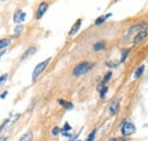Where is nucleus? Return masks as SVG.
Here are the masks:
<instances>
[{"mask_svg":"<svg viewBox=\"0 0 148 141\" xmlns=\"http://www.w3.org/2000/svg\"><path fill=\"white\" fill-rule=\"evenodd\" d=\"M50 60H51V58L49 57V58L45 59L43 62L39 63L37 66L34 67V70H33V73H32V81H33V82H36L38 79H39V76H40V75L43 73V70L47 68V66L49 65Z\"/></svg>","mask_w":148,"mask_h":141,"instance_id":"1","label":"nucleus"},{"mask_svg":"<svg viewBox=\"0 0 148 141\" xmlns=\"http://www.w3.org/2000/svg\"><path fill=\"white\" fill-rule=\"evenodd\" d=\"M91 67H92V64L91 63H89V62H82V63L77 64L74 67L72 73H73L74 76H81V75L88 73L89 70H91Z\"/></svg>","mask_w":148,"mask_h":141,"instance_id":"2","label":"nucleus"},{"mask_svg":"<svg viewBox=\"0 0 148 141\" xmlns=\"http://www.w3.org/2000/svg\"><path fill=\"white\" fill-rule=\"evenodd\" d=\"M136 132V125L131 121H124L121 125V134L123 137H129Z\"/></svg>","mask_w":148,"mask_h":141,"instance_id":"3","label":"nucleus"},{"mask_svg":"<svg viewBox=\"0 0 148 141\" xmlns=\"http://www.w3.org/2000/svg\"><path fill=\"white\" fill-rule=\"evenodd\" d=\"M147 34H148V23L144 25V27L140 30V32H139L138 34L134 35V38H133V44L140 43V42L147 36Z\"/></svg>","mask_w":148,"mask_h":141,"instance_id":"4","label":"nucleus"},{"mask_svg":"<svg viewBox=\"0 0 148 141\" xmlns=\"http://www.w3.org/2000/svg\"><path fill=\"white\" fill-rule=\"evenodd\" d=\"M48 8H49V3L48 2H45V1L40 2L39 6H38L37 10H36V19H40V18L42 17L46 14Z\"/></svg>","mask_w":148,"mask_h":141,"instance_id":"5","label":"nucleus"},{"mask_svg":"<svg viewBox=\"0 0 148 141\" xmlns=\"http://www.w3.org/2000/svg\"><path fill=\"white\" fill-rule=\"evenodd\" d=\"M25 18H26V13L25 12H23L22 9H17L16 12H15V14H14V22L15 23H23L24 21H25Z\"/></svg>","mask_w":148,"mask_h":141,"instance_id":"6","label":"nucleus"},{"mask_svg":"<svg viewBox=\"0 0 148 141\" xmlns=\"http://www.w3.org/2000/svg\"><path fill=\"white\" fill-rule=\"evenodd\" d=\"M108 109H110V114L111 115H115L119 112V109H120V100L119 99L113 100L111 103V105H110V107H108Z\"/></svg>","mask_w":148,"mask_h":141,"instance_id":"7","label":"nucleus"},{"mask_svg":"<svg viewBox=\"0 0 148 141\" xmlns=\"http://www.w3.org/2000/svg\"><path fill=\"white\" fill-rule=\"evenodd\" d=\"M81 24H82V19L80 18V19H77V21H76V22L73 24V26H72L71 31L69 32V36H73V35L76 34V33L79 32L80 27H81Z\"/></svg>","mask_w":148,"mask_h":141,"instance_id":"8","label":"nucleus"},{"mask_svg":"<svg viewBox=\"0 0 148 141\" xmlns=\"http://www.w3.org/2000/svg\"><path fill=\"white\" fill-rule=\"evenodd\" d=\"M36 53H37V47H30V48H27V49L24 51V53L22 55L21 60H24V59H26V58L31 57L32 55H34Z\"/></svg>","mask_w":148,"mask_h":141,"instance_id":"9","label":"nucleus"},{"mask_svg":"<svg viewBox=\"0 0 148 141\" xmlns=\"http://www.w3.org/2000/svg\"><path fill=\"white\" fill-rule=\"evenodd\" d=\"M97 91L99 92V94H100V98H104L105 96H106V93H107V91H108V88H107V86L106 84H104L103 82L97 87Z\"/></svg>","mask_w":148,"mask_h":141,"instance_id":"10","label":"nucleus"},{"mask_svg":"<svg viewBox=\"0 0 148 141\" xmlns=\"http://www.w3.org/2000/svg\"><path fill=\"white\" fill-rule=\"evenodd\" d=\"M9 44H10V39H8V38L1 39V40H0V51L5 50Z\"/></svg>","mask_w":148,"mask_h":141,"instance_id":"11","label":"nucleus"},{"mask_svg":"<svg viewBox=\"0 0 148 141\" xmlns=\"http://www.w3.org/2000/svg\"><path fill=\"white\" fill-rule=\"evenodd\" d=\"M144 72H145V65H141V66H139L137 70H134V74H133V79H139L143 74H144Z\"/></svg>","mask_w":148,"mask_h":141,"instance_id":"12","label":"nucleus"},{"mask_svg":"<svg viewBox=\"0 0 148 141\" xmlns=\"http://www.w3.org/2000/svg\"><path fill=\"white\" fill-rule=\"evenodd\" d=\"M58 104L60 106H63L65 109H67V110H70V109H72L73 108V104L72 103H69V101H65L64 99H58Z\"/></svg>","mask_w":148,"mask_h":141,"instance_id":"13","label":"nucleus"},{"mask_svg":"<svg viewBox=\"0 0 148 141\" xmlns=\"http://www.w3.org/2000/svg\"><path fill=\"white\" fill-rule=\"evenodd\" d=\"M111 16H112L111 13H108V14H106V15H103V16L98 17L96 21H95V24H96V25H100V24H103V23H104V22H105L107 18L111 17Z\"/></svg>","mask_w":148,"mask_h":141,"instance_id":"14","label":"nucleus"},{"mask_svg":"<svg viewBox=\"0 0 148 141\" xmlns=\"http://www.w3.org/2000/svg\"><path fill=\"white\" fill-rule=\"evenodd\" d=\"M105 44H106L105 41H98V42H96L93 44V50L95 51H99V50H101V49L105 48Z\"/></svg>","mask_w":148,"mask_h":141,"instance_id":"15","label":"nucleus"},{"mask_svg":"<svg viewBox=\"0 0 148 141\" xmlns=\"http://www.w3.org/2000/svg\"><path fill=\"white\" fill-rule=\"evenodd\" d=\"M130 48H127V49H124L122 53H121V59H120V63H124L125 62V59L128 58V55L130 53Z\"/></svg>","mask_w":148,"mask_h":141,"instance_id":"16","label":"nucleus"},{"mask_svg":"<svg viewBox=\"0 0 148 141\" xmlns=\"http://www.w3.org/2000/svg\"><path fill=\"white\" fill-rule=\"evenodd\" d=\"M32 140H33V133L32 132H27L18 141H32Z\"/></svg>","mask_w":148,"mask_h":141,"instance_id":"17","label":"nucleus"},{"mask_svg":"<svg viewBox=\"0 0 148 141\" xmlns=\"http://www.w3.org/2000/svg\"><path fill=\"white\" fill-rule=\"evenodd\" d=\"M22 32H23V26H21V25L16 26L15 27V31H14V36L15 38H18L19 35L22 34Z\"/></svg>","mask_w":148,"mask_h":141,"instance_id":"18","label":"nucleus"},{"mask_svg":"<svg viewBox=\"0 0 148 141\" xmlns=\"http://www.w3.org/2000/svg\"><path fill=\"white\" fill-rule=\"evenodd\" d=\"M112 75H113V73H112V72H107V73L105 74L104 80H103V83H104V84H106L107 82H110V80L112 79Z\"/></svg>","mask_w":148,"mask_h":141,"instance_id":"19","label":"nucleus"},{"mask_svg":"<svg viewBox=\"0 0 148 141\" xmlns=\"http://www.w3.org/2000/svg\"><path fill=\"white\" fill-rule=\"evenodd\" d=\"M96 132H97L96 130H92V131H91V133L88 136V138H87V140L86 141H93L95 140V138H96Z\"/></svg>","mask_w":148,"mask_h":141,"instance_id":"20","label":"nucleus"},{"mask_svg":"<svg viewBox=\"0 0 148 141\" xmlns=\"http://www.w3.org/2000/svg\"><path fill=\"white\" fill-rule=\"evenodd\" d=\"M7 77H8V74H5V75H1L0 76V86H2L7 81Z\"/></svg>","mask_w":148,"mask_h":141,"instance_id":"21","label":"nucleus"},{"mask_svg":"<svg viewBox=\"0 0 148 141\" xmlns=\"http://www.w3.org/2000/svg\"><path fill=\"white\" fill-rule=\"evenodd\" d=\"M72 130V127H71V125L69 123H65V125H64V127L62 129V132H66V131H71Z\"/></svg>","mask_w":148,"mask_h":141,"instance_id":"22","label":"nucleus"},{"mask_svg":"<svg viewBox=\"0 0 148 141\" xmlns=\"http://www.w3.org/2000/svg\"><path fill=\"white\" fill-rule=\"evenodd\" d=\"M59 132H60V129H59L58 126H55V127L51 130V134H53V136H57Z\"/></svg>","mask_w":148,"mask_h":141,"instance_id":"23","label":"nucleus"},{"mask_svg":"<svg viewBox=\"0 0 148 141\" xmlns=\"http://www.w3.org/2000/svg\"><path fill=\"white\" fill-rule=\"evenodd\" d=\"M106 66H110V67H116V66H117V64L112 63V62H107V63H106Z\"/></svg>","mask_w":148,"mask_h":141,"instance_id":"24","label":"nucleus"},{"mask_svg":"<svg viewBox=\"0 0 148 141\" xmlns=\"http://www.w3.org/2000/svg\"><path fill=\"white\" fill-rule=\"evenodd\" d=\"M7 94H8V91H5V92H2V93L0 94V98H1V99H5V98L7 97Z\"/></svg>","mask_w":148,"mask_h":141,"instance_id":"25","label":"nucleus"},{"mask_svg":"<svg viewBox=\"0 0 148 141\" xmlns=\"http://www.w3.org/2000/svg\"><path fill=\"white\" fill-rule=\"evenodd\" d=\"M7 137H0V141H7Z\"/></svg>","mask_w":148,"mask_h":141,"instance_id":"26","label":"nucleus"},{"mask_svg":"<svg viewBox=\"0 0 148 141\" xmlns=\"http://www.w3.org/2000/svg\"><path fill=\"white\" fill-rule=\"evenodd\" d=\"M108 141H121L120 139H116V138H112V139H110Z\"/></svg>","mask_w":148,"mask_h":141,"instance_id":"27","label":"nucleus"},{"mask_svg":"<svg viewBox=\"0 0 148 141\" xmlns=\"http://www.w3.org/2000/svg\"><path fill=\"white\" fill-rule=\"evenodd\" d=\"M77 141H81V140H77Z\"/></svg>","mask_w":148,"mask_h":141,"instance_id":"28","label":"nucleus"},{"mask_svg":"<svg viewBox=\"0 0 148 141\" xmlns=\"http://www.w3.org/2000/svg\"><path fill=\"white\" fill-rule=\"evenodd\" d=\"M0 76H1V75H0Z\"/></svg>","mask_w":148,"mask_h":141,"instance_id":"29","label":"nucleus"}]
</instances>
